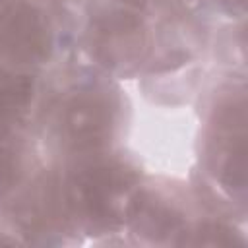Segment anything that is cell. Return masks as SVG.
<instances>
[{
  "label": "cell",
  "mask_w": 248,
  "mask_h": 248,
  "mask_svg": "<svg viewBox=\"0 0 248 248\" xmlns=\"http://www.w3.org/2000/svg\"><path fill=\"white\" fill-rule=\"evenodd\" d=\"M143 190L134 169L120 161H91L68 180L66 203L95 227H118L132 221Z\"/></svg>",
  "instance_id": "obj_1"
},
{
  "label": "cell",
  "mask_w": 248,
  "mask_h": 248,
  "mask_svg": "<svg viewBox=\"0 0 248 248\" xmlns=\"http://www.w3.org/2000/svg\"><path fill=\"white\" fill-rule=\"evenodd\" d=\"M54 46L46 14L29 0H0V58L12 66L45 64Z\"/></svg>",
  "instance_id": "obj_2"
},
{
  "label": "cell",
  "mask_w": 248,
  "mask_h": 248,
  "mask_svg": "<svg viewBox=\"0 0 248 248\" xmlns=\"http://www.w3.org/2000/svg\"><path fill=\"white\" fill-rule=\"evenodd\" d=\"M116 105L105 91H78L62 107L60 124L66 143L76 151H95L112 138Z\"/></svg>",
  "instance_id": "obj_3"
},
{
  "label": "cell",
  "mask_w": 248,
  "mask_h": 248,
  "mask_svg": "<svg viewBox=\"0 0 248 248\" xmlns=\"http://www.w3.org/2000/svg\"><path fill=\"white\" fill-rule=\"evenodd\" d=\"M35 97V79L25 72L0 70V140L23 118Z\"/></svg>",
  "instance_id": "obj_4"
},
{
  "label": "cell",
  "mask_w": 248,
  "mask_h": 248,
  "mask_svg": "<svg viewBox=\"0 0 248 248\" xmlns=\"http://www.w3.org/2000/svg\"><path fill=\"white\" fill-rule=\"evenodd\" d=\"M19 172V155L10 147H0V198L16 186Z\"/></svg>",
  "instance_id": "obj_5"
}]
</instances>
